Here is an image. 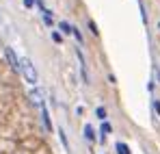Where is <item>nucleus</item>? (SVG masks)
I'll use <instances>...</instances> for the list:
<instances>
[{
    "mask_svg": "<svg viewBox=\"0 0 160 154\" xmlns=\"http://www.w3.org/2000/svg\"><path fill=\"white\" fill-rule=\"evenodd\" d=\"M18 70L22 72V76L26 78V82H30V85H37V82H39V74H37L35 65H32L28 59H20V67H18Z\"/></svg>",
    "mask_w": 160,
    "mask_h": 154,
    "instance_id": "f257e3e1",
    "label": "nucleus"
},
{
    "mask_svg": "<svg viewBox=\"0 0 160 154\" xmlns=\"http://www.w3.org/2000/svg\"><path fill=\"white\" fill-rule=\"evenodd\" d=\"M4 54H7V59H9L11 67H13V70H18V67H20V59L15 56V52H13V48H7V50H4Z\"/></svg>",
    "mask_w": 160,
    "mask_h": 154,
    "instance_id": "f03ea898",
    "label": "nucleus"
},
{
    "mask_svg": "<svg viewBox=\"0 0 160 154\" xmlns=\"http://www.w3.org/2000/svg\"><path fill=\"white\" fill-rule=\"evenodd\" d=\"M115 150H117V154H132V152H130V148H128L126 143H121V141L115 146Z\"/></svg>",
    "mask_w": 160,
    "mask_h": 154,
    "instance_id": "7ed1b4c3",
    "label": "nucleus"
},
{
    "mask_svg": "<svg viewBox=\"0 0 160 154\" xmlns=\"http://www.w3.org/2000/svg\"><path fill=\"white\" fill-rule=\"evenodd\" d=\"M30 98H32V100H35L37 104H41V106H43V100H41V91H39V89H35V91L30 93Z\"/></svg>",
    "mask_w": 160,
    "mask_h": 154,
    "instance_id": "20e7f679",
    "label": "nucleus"
},
{
    "mask_svg": "<svg viewBox=\"0 0 160 154\" xmlns=\"http://www.w3.org/2000/svg\"><path fill=\"white\" fill-rule=\"evenodd\" d=\"M41 115H43V124H46V128L50 130V128H52V124H50V119H48V111H46L43 106H41Z\"/></svg>",
    "mask_w": 160,
    "mask_h": 154,
    "instance_id": "39448f33",
    "label": "nucleus"
},
{
    "mask_svg": "<svg viewBox=\"0 0 160 154\" xmlns=\"http://www.w3.org/2000/svg\"><path fill=\"white\" fill-rule=\"evenodd\" d=\"M95 115H98V117H100V119L104 122V119H106V109H104V106H98V111H95Z\"/></svg>",
    "mask_w": 160,
    "mask_h": 154,
    "instance_id": "423d86ee",
    "label": "nucleus"
},
{
    "mask_svg": "<svg viewBox=\"0 0 160 154\" xmlns=\"http://www.w3.org/2000/svg\"><path fill=\"white\" fill-rule=\"evenodd\" d=\"M58 137H61V141H63L65 150H69V143H67V137H65V132H63V128H58Z\"/></svg>",
    "mask_w": 160,
    "mask_h": 154,
    "instance_id": "0eeeda50",
    "label": "nucleus"
},
{
    "mask_svg": "<svg viewBox=\"0 0 160 154\" xmlns=\"http://www.w3.org/2000/svg\"><path fill=\"white\" fill-rule=\"evenodd\" d=\"M84 137H87L89 141H93V139H95V135H93V128H91V126H87V128H84Z\"/></svg>",
    "mask_w": 160,
    "mask_h": 154,
    "instance_id": "6e6552de",
    "label": "nucleus"
},
{
    "mask_svg": "<svg viewBox=\"0 0 160 154\" xmlns=\"http://www.w3.org/2000/svg\"><path fill=\"white\" fill-rule=\"evenodd\" d=\"M58 28H61L65 35H69V33H72V26L67 24V22H61V24H58Z\"/></svg>",
    "mask_w": 160,
    "mask_h": 154,
    "instance_id": "1a4fd4ad",
    "label": "nucleus"
},
{
    "mask_svg": "<svg viewBox=\"0 0 160 154\" xmlns=\"http://www.w3.org/2000/svg\"><path fill=\"white\" fill-rule=\"evenodd\" d=\"M110 124H108V122H104V124H102V143H104V137H106V135H104V132H110Z\"/></svg>",
    "mask_w": 160,
    "mask_h": 154,
    "instance_id": "9d476101",
    "label": "nucleus"
},
{
    "mask_svg": "<svg viewBox=\"0 0 160 154\" xmlns=\"http://www.w3.org/2000/svg\"><path fill=\"white\" fill-rule=\"evenodd\" d=\"M72 33L76 35V39H78V41H82V33H80L78 28H74V26H72Z\"/></svg>",
    "mask_w": 160,
    "mask_h": 154,
    "instance_id": "9b49d317",
    "label": "nucleus"
},
{
    "mask_svg": "<svg viewBox=\"0 0 160 154\" xmlns=\"http://www.w3.org/2000/svg\"><path fill=\"white\" fill-rule=\"evenodd\" d=\"M52 39H54V41H56V44H61V35H58L56 30H52Z\"/></svg>",
    "mask_w": 160,
    "mask_h": 154,
    "instance_id": "f8f14e48",
    "label": "nucleus"
},
{
    "mask_svg": "<svg viewBox=\"0 0 160 154\" xmlns=\"http://www.w3.org/2000/svg\"><path fill=\"white\" fill-rule=\"evenodd\" d=\"M24 7H28V9H32V7H35V0H24Z\"/></svg>",
    "mask_w": 160,
    "mask_h": 154,
    "instance_id": "ddd939ff",
    "label": "nucleus"
},
{
    "mask_svg": "<svg viewBox=\"0 0 160 154\" xmlns=\"http://www.w3.org/2000/svg\"><path fill=\"white\" fill-rule=\"evenodd\" d=\"M154 109H156V113L160 115V100H154Z\"/></svg>",
    "mask_w": 160,
    "mask_h": 154,
    "instance_id": "4468645a",
    "label": "nucleus"
},
{
    "mask_svg": "<svg viewBox=\"0 0 160 154\" xmlns=\"http://www.w3.org/2000/svg\"><path fill=\"white\" fill-rule=\"evenodd\" d=\"M0 22H2V15H0Z\"/></svg>",
    "mask_w": 160,
    "mask_h": 154,
    "instance_id": "2eb2a0df",
    "label": "nucleus"
},
{
    "mask_svg": "<svg viewBox=\"0 0 160 154\" xmlns=\"http://www.w3.org/2000/svg\"><path fill=\"white\" fill-rule=\"evenodd\" d=\"M158 78H160V72H158Z\"/></svg>",
    "mask_w": 160,
    "mask_h": 154,
    "instance_id": "dca6fc26",
    "label": "nucleus"
},
{
    "mask_svg": "<svg viewBox=\"0 0 160 154\" xmlns=\"http://www.w3.org/2000/svg\"><path fill=\"white\" fill-rule=\"evenodd\" d=\"M158 26H160V24H158Z\"/></svg>",
    "mask_w": 160,
    "mask_h": 154,
    "instance_id": "f3484780",
    "label": "nucleus"
}]
</instances>
